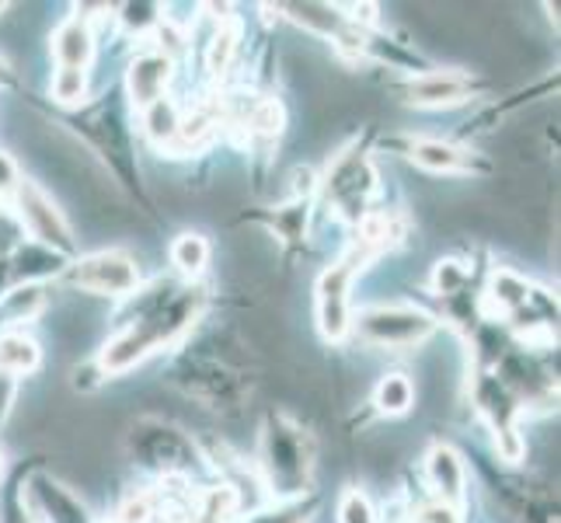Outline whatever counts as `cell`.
Here are the masks:
<instances>
[{
  "label": "cell",
  "instance_id": "obj_1",
  "mask_svg": "<svg viewBox=\"0 0 561 523\" xmlns=\"http://www.w3.org/2000/svg\"><path fill=\"white\" fill-rule=\"evenodd\" d=\"M206 297L196 286H179V283H150L147 289L133 294V304L119 328L108 336V342L99 349V366L102 377H119L133 371L147 356L161 353L164 345L179 342L192 325L203 318Z\"/></svg>",
  "mask_w": 561,
  "mask_h": 523
},
{
  "label": "cell",
  "instance_id": "obj_2",
  "mask_svg": "<svg viewBox=\"0 0 561 523\" xmlns=\"http://www.w3.org/2000/svg\"><path fill=\"white\" fill-rule=\"evenodd\" d=\"M394 241V224L387 217H377L370 213L363 224H359V235L356 241L342 251V259L332 262L321 273L318 280V328L328 342H342L350 336V325H353V283L370 265L380 251Z\"/></svg>",
  "mask_w": 561,
  "mask_h": 523
},
{
  "label": "cell",
  "instance_id": "obj_3",
  "mask_svg": "<svg viewBox=\"0 0 561 523\" xmlns=\"http://www.w3.org/2000/svg\"><path fill=\"white\" fill-rule=\"evenodd\" d=\"M259 475L276 499H300L314 481V440L286 412H268L259 436Z\"/></svg>",
  "mask_w": 561,
  "mask_h": 523
},
{
  "label": "cell",
  "instance_id": "obj_4",
  "mask_svg": "<svg viewBox=\"0 0 561 523\" xmlns=\"http://www.w3.org/2000/svg\"><path fill=\"white\" fill-rule=\"evenodd\" d=\"M126 454L137 468L161 478H188L203 461L196 440L161 416H140L129 425Z\"/></svg>",
  "mask_w": 561,
  "mask_h": 523
},
{
  "label": "cell",
  "instance_id": "obj_5",
  "mask_svg": "<svg viewBox=\"0 0 561 523\" xmlns=\"http://www.w3.org/2000/svg\"><path fill=\"white\" fill-rule=\"evenodd\" d=\"M70 123L88 140V147L108 164L115 182L126 185L144 206H150L144 182H140V164H137V154H133V137H129V126L123 120V112L112 102H99V105H88V109H73Z\"/></svg>",
  "mask_w": 561,
  "mask_h": 523
},
{
  "label": "cell",
  "instance_id": "obj_6",
  "mask_svg": "<svg viewBox=\"0 0 561 523\" xmlns=\"http://www.w3.org/2000/svg\"><path fill=\"white\" fill-rule=\"evenodd\" d=\"M11 220L18 224L22 235H28L32 245L38 248H49L56 255L73 259V230L64 217L60 203H56L49 192L38 185L35 179H18L14 185V196H11Z\"/></svg>",
  "mask_w": 561,
  "mask_h": 523
},
{
  "label": "cell",
  "instance_id": "obj_7",
  "mask_svg": "<svg viewBox=\"0 0 561 523\" xmlns=\"http://www.w3.org/2000/svg\"><path fill=\"white\" fill-rule=\"evenodd\" d=\"M321 192L328 206H332L342 220L363 224L370 217V203L377 196V168L370 161V154L359 144L345 147L339 158L328 164L321 179Z\"/></svg>",
  "mask_w": 561,
  "mask_h": 523
},
{
  "label": "cell",
  "instance_id": "obj_8",
  "mask_svg": "<svg viewBox=\"0 0 561 523\" xmlns=\"http://www.w3.org/2000/svg\"><path fill=\"white\" fill-rule=\"evenodd\" d=\"M350 332L374 349H412L436 332V318L415 304H374L353 318Z\"/></svg>",
  "mask_w": 561,
  "mask_h": 523
},
{
  "label": "cell",
  "instance_id": "obj_9",
  "mask_svg": "<svg viewBox=\"0 0 561 523\" xmlns=\"http://www.w3.org/2000/svg\"><path fill=\"white\" fill-rule=\"evenodd\" d=\"M175 384L217 412H238L248 395V380L227 356H185L175 366Z\"/></svg>",
  "mask_w": 561,
  "mask_h": 523
},
{
  "label": "cell",
  "instance_id": "obj_10",
  "mask_svg": "<svg viewBox=\"0 0 561 523\" xmlns=\"http://www.w3.org/2000/svg\"><path fill=\"white\" fill-rule=\"evenodd\" d=\"M64 280L91 297H133L140 289V265L123 248H102L73 259Z\"/></svg>",
  "mask_w": 561,
  "mask_h": 523
},
{
  "label": "cell",
  "instance_id": "obj_11",
  "mask_svg": "<svg viewBox=\"0 0 561 523\" xmlns=\"http://www.w3.org/2000/svg\"><path fill=\"white\" fill-rule=\"evenodd\" d=\"M22 510L28 523H94L88 502L49 471H32L22 481Z\"/></svg>",
  "mask_w": 561,
  "mask_h": 523
},
{
  "label": "cell",
  "instance_id": "obj_12",
  "mask_svg": "<svg viewBox=\"0 0 561 523\" xmlns=\"http://www.w3.org/2000/svg\"><path fill=\"white\" fill-rule=\"evenodd\" d=\"M401 91H404V102H412V105L454 109L474 99L478 81L463 70H415Z\"/></svg>",
  "mask_w": 561,
  "mask_h": 523
},
{
  "label": "cell",
  "instance_id": "obj_13",
  "mask_svg": "<svg viewBox=\"0 0 561 523\" xmlns=\"http://www.w3.org/2000/svg\"><path fill=\"white\" fill-rule=\"evenodd\" d=\"M425 481H430L439 507H447L454 513L463 510V502H468V464H463V457L450 443H436L425 454Z\"/></svg>",
  "mask_w": 561,
  "mask_h": 523
},
{
  "label": "cell",
  "instance_id": "obj_14",
  "mask_svg": "<svg viewBox=\"0 0 561 523\" xmlns=\"http://www.w3.org/2000/svg\"><path fill=\"white\" fill-rule=\"evenodd\" d=\"M175 77V60L161 49H147L140 56H133V64L126 70V94L133 109H147L153 102L168 99V84Z\"/></svg>",
  "mask_w": 561,
  "mask_h": 523
},
{
  "label": "cell",
  "instance_id": "obj_15",
  "mask_svg": "<svg viewBox=\"0 0 561 523\" xmlns=\"http://www.w3.org/2000/svg\"><path fill=\"white\" fill-rule=\"evenodd\" d=\"M404 158L430 174H489V161L447 140H409Z\"/></svg>",
  "mask_w": 561,
  "mask_h": 523
},
{
  "label": "cell",
  "instance_id": "obj_16",
  "mask_svg": "<svg viewBox=\"0 0 561 523\" xmlns=\"http://www.w3.org/2000/svg\"><path fill=\"white\" fill-rule=\"evenodd\" d=\"M56 70H81L88 73V67L94 64V32L88 25V18L73 14L64 25H56L53 38H49Z\"/></svg>",
  "mask_w": 561,
  "mask_h": 523
},
{
  "label": "cell",
  "instance_id": "obj_17",
  "mask_svg": "<svg viewBox=\"0 0 561 523\" xmlns=\"http://www.w3.org/2000/svg\"><path fill=\"white\" fill-rule=\"evenodd\" d=\"M38 363H43V349H38V342L28 332H22V328L0 332V374L18 380L25 374H35Z\"/></svg>",
  "mask_w": 561,
  "mask_h": 523
},
{
  "label": "cell",
  "instance_id": "obj_18",
  "mask_svg": "<svg viewBox=\"0 0 561 523\" xmlns=\"http://www.w3.org/2000/svg\"><path fill=\"white\" fill-rule=\"evenodd\" d=\"M489 300L499 315L513 318L516 311H524V307L534 300V286L524 276L510 273V269H495L492 286H489Z\"/></svg>",
  "mask_w": 561,
  "mask_h": 523
},
{
  "label": "cell",
  "instance_id": "obj_19",
  "mask_svg": "<svg viewBox=\"0 0 561 523\" xmlns=\"http://www.w3.org/2000/svg\"><path fill=\"white\" fill-rule=\"evenodd\" d=\"M374 405H377V412L387 416V419L412 412V405H415L412 377L409 374H383L380 384L374 387Z\"/></svg>",
  "mask_w": 561,
  "mask_h": 523
},
{
  "label": "cell",
  "instance_id": "obj_20",
  "mask_svg": "<svg viewBox=\"0 0 561 523\" xmlns=\"http://www.w3.org/2000/svg\"><path fill=\"white\" fill-rule=\"evenodd\" d=\"M168 255H171V265L179 269V276L199 280L209 265V241L203 235H196V230H185V235H179L175 241H171Z\"/></svg>",
  "mask_w": 561,
  "mask_h": 523
},
{
  "label": "cell",
  "instance_id": "obj_21",
  "mask_svg": "<svg viewBox=\"0 0 561 523\" xmlns=\"http://www.w3.org/2000/svg\"><path fill=\"white\" fill-rule=\"evenodd\" d=\"M140 126L147 133V140L150 144H158V147H171L179 137V126H182V112L179 105L171 102V99H161V102H153L140 112Z\"/></svg>",
  "mask_w": 561,
  "mask_h": 523
},
{
  "label": "cell",
  "instance_id": "obj_22",
  "mask_svg": "<svg viewBox=\"0 0 561 523\" xmlns=\"http://www.w3.org/2000/svg\"><path fill=\"white\" fill-rule=\"evenodd\" d=\"M4 304H0V311H4V332H11L14 325L22 321H32L38 311H43V286H18L14 294H4L0 297Z\"/></svg>",
  "mask_w": 561,
  "mask_h": 523
},
{
  "label": "cell",
  "instance_id": "obj_23",
  "mask_svg": "<svg viewBox=\"0 0 561 523\" xmlns=\"http://www.w3.org/2000/svg\"><path fill=\"white\" fill-rule=\"evenodd\" d=\"M314 507H318L314 496L311 499H279L276 507L244 516V523H307L314 513Z\"/></svg>",
  "mask_w": 561,
  "mask_h": 523
},
{
  "label": "cell",
  "instance_id": "obj_24",
  "mask_svg": "<svg viewBox=\"0 0 561 523\" xmlns=\"http://www.w3.org/2000/svg\"><path fill=\"white\" fill-rule=\"evenodd\" d=\"M49 94H53L56 105L81 109L84 99H88V73H81V70H56L53 84H49Z\"/></svg>",
  "mask_w": 561,
  "mask_h": 523
},
{
  "label": "cell",
  "instance_id": "obj_25",
  "mask_svg": "<svg viewBox=\"0 0 561 523\" xmlns=\"http://www.w3.org/2000/svg\"><path fill=\"white\" fill-rule=\"evenodd\" d=\"M468 276H471L468 265H463L460 259H439L433 269V289L439 297H454L468 286Z\"/></svg>",
  "mask_w": 561,
  "mask_h": 523
},
{
  "label": "cell",
  "instance_id": "obj_26",
  "mask_svg": "<svg viewBox=\"0 0 561 523\" xmlns=\"http://www.w3.org/2000/svg\"><path fill=\"white\" fill-rule=\"evenodd\" d=\"M339 523H377V510L363 489H345L339 499Z\"/></svg>",
  "mask_w": 561,
  "mask_h": 523
},
{
  "label": "cell",
  "instance_id": "obj_27",
  "mask_svg": "<svg viewBox=\"0 0 561 523\" xmlns=\"http://www.w3.org/2000/svg\"><path fill=\"white\" fill-rule=\"evenodd\" d=\"M18 224L8 217H0V297L8 294V283H11V262H14V251H18Z\"/></svg>",
  "mask_w": 561,
  "mask_h": 523
},
{
  "label": "cell",
  "instance_id": "obj_28",
  "mask_svg": "<svg viewBox=\"0 0 561 523\" xmlns=\"http://www.w3.org/2000/svg\"><path fill=\"white\" fill-rule=\"evenodd\" d=\"M234 49H238V35H234V32H227V29H220L217 35H213V43H209L206 67H209L213 73H227L230 60H234Z\"/></svg>",
  "mask_w": 561,
  "mask_h": 523
},
{
  "label": "cell",
  "instance_id": "obj_29",
  "mask_svg": "<svg viewBox=\"0 0 561 523\" xmlns=\"http://www.w3.org/2000/svg\"><path fill=\"white\" fill-rule=\"evenodd\" d=\"M18 179H22V171H18L14 158L8 150H0V217L11 209V196H14Z\"/></svg>",
  "mask_w": 561,
  "mask_h": 523
},
{
  "label": "cell",
  "instance_id": "obj_30",
  "mask_svg": "<svg viewBox=\"0 0 561 523\" xmlns=\"http://www.w3.org/2000/svg\"><path fill=\"white\" fill-rule=\"evenodd\" d=\"M161 8L158 4H126V8H119V18L123 22L137 32V29H144V25H158L161 22V14H158Z\"/></svg>",
  "mask_w": 561,
  "mask_h": 523
},
{
  "label": "cell",
  "instance_id": "obj_31",
  "mask_svg": "<svg viewBox=\"0 0 561 523\" xmlns=\"http://www.w3.org/2000/svg\"><path fill=\"white\" fill-rule=\"evenodd\" d=\"M14 398H18V380L0 374V430H4L11 412H14Z\"/></svg>",
  "mask_w": 561,
  "mask_h": 523
},
{
  "label": "cell",
  "instance_id": "obj_32",
  "mask_svg": "<svg viewBox=\"0 0 561 523\" xmlns=\"http://www.w3.org/2000/svg\"><path fill=\"white\" fill-rule=\"evenodd\" d=\"M0 478H4V454H0Z\"/></svg>",
  "mask_w": 561,
  "mask_h": 523
},
{
  "label": "cell",
  "instance_id": "obj_33",
  "mask_svg": "<svg viewBox=\"0 0 561 523\" xmlns=\"http://www.w3.org/2000/svg\"><path fill=\"white\" fill-rule=\"evenodd\" d=\"M115 523H119V520H115Z\"/></svg>",
  "mask_w": 561,
  "mask_h": 523
}]
</instances>
